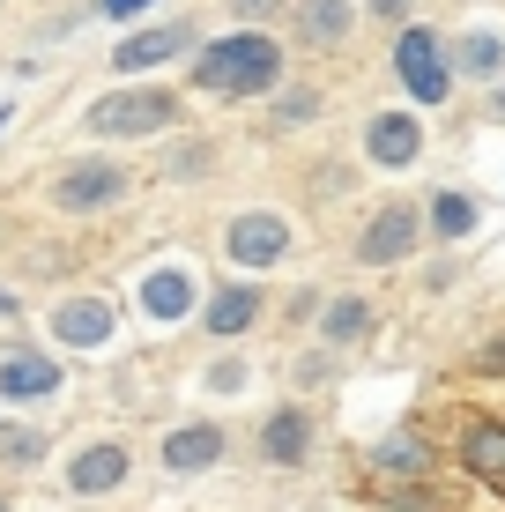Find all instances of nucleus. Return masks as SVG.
<instances>
[{
    "instance_id": "1",
    "label": "nucleus",
    "mask_w": 505,
    "mask_h": 512,
    "mask_svg": "<svg viewBox=\"0 0 505 512\" xmlns=\"http://www.w3.org/2000/svg\"><path fill=\"white\" fill-rule=\"evenodd\" d=\"M283 75V45L260 38V30H238V38H216L194 60V82L208 97H260L268 82Z\"/></svg>"
},
{
    "instance_id": "2",
    "label": "nucleus",
    "mask_w": 505,
    "mask_h": 512,
    "mask_svg": "<svg viewBox=\"0 0 505 512\" xmlns=\"http://www.w3.org/2000/svg\"><path fill=\"white\" fill-rule=\"evenodd\" d=\"M179 119L171 90H112L90 104V134H112V141H142V134H164Z\"/></svg>"
},
{
    "instance_id": "3",
    "label": "nucleus",
    "mask_w": 505,
    "mask_h": 512,
    "mask_svg": "<svg viewBox=\"0 0 505 512\" xmlns=\"http://www.w3.org/2000/svg\"><path fill=\"white\" fill-rule=\"evenodd\" d=\"M416 238H424V216H416L409 201H387V208H372V223L357 231V260L364 268H402L416 253Z\"/></svg>"
},
{
    "instance_id": "4",
    "label": "nucleus",
    "mask_w": 505,
    "mask_h": 512,
    "mask_svg": "<svg viewBox=\"0 0 505 512\" xmlns=\"http://www.w3.org/2000/svg\"><path fill=\"white\" fill-rule=\"evenodd\" d=\"M119 193H127V171H119V164H67L60 179H52V208H67V216H97V208H112Z\"/></svg>"
},
{
    "instance_id": "5",
    "label": "nucleus",
    "mask_w": 505,
    "mask_h": 512,
    "mask_svg": "<svg viewBox=\"0 0 505 512\" xmlns=\"http://www.w3.org/2000/svg\"><path fill=\"white\" fill-rule=\"evenodd\" d=\"M223 253H231L238 268H275V260H290V223L268 216V208H253V216H231V231H223Z\"/></svg>"
},
{
    "instance_id": "6",
    "label": "nucleus",
    "mask_w": 505,
    "mask_h": 512,
    "mask_svg": "<svg viewBox=\"0 0 505 512\" xmlns=\"http://www.w3.org/2000/svg\"><path fill=\"white\" fill-rule=\"evenodd\" d=\"M394 67H402V82H409L416 104H439L446 97V67H439L431 30H402V38H394Z\"/></svg>"
},
{
    "instance_id": "7",
    "label": "nucleus",
    "mask_w": 505,
    "mask_h": 512,
    "mask_svg": "<svg viewBox=\"0 0 505 512\" xmlns=\"http://www.w3.org/2000/svg\"><path fill=\"white\" fill-rule=\"evenodd\" d=\"M364 149H372L379 171H402V164H416V156H424V127H416L409 112H379L372 134H364Z\"/></svg>"
},
{
    "instance_id": "8",
    "label": "nucleus",
    "mask_w": 505,
    "mask_h": 512,
    "mask_svg": "<svg viewBox=\"0 0 505 512\" xmlns=\"http://www.w3.org/2000/svg\"><path fill=\"white\" fill-rule=\"evenodd\" d=\"M461 468L476 475V483L505 490V423H491V416H468V431H461Z\"/></svg>"
},
{
    "instance_id": "9",
    "label": "nucleus",
    "mask_w": 505,
    "mask_h": 512,
    "mask_svg": "<svg viewBox=\"0 0 505 512\" xmlns=\"http://www.w3.org/2000/svg\"><path fill=\"white\" fill-rule=\"evenodd\" d=\"M52 334H60L67 349H104L112 342V305H104V297H67V305L52 312Z\"/></svg>"
},
{
    "instance_id": "10",
    "label": "nucleus",
    "mask_w": 505,
    "mask_h": 512,
    "mask_svg": "<svg viewBox=\"0 0 505 512\" xmlns=\"http://www.w3.org/2000/svg\"><path fill=\"white\" fill-rule=\"evenodd\" d=\"M67 483H75V498H104V490H119L127 483V446H82L75 453V468H67Z\"/></svg>"
},
{
    "instance_id": "11",
    "label": "nucleus",
    "mask_w": 505,
    "mask_h": 512,
    "mask_svg": "<svg viewBox=\"0 0 505 512\" xmlns=\"http://www.w3.org/2000/svg\"><path fill=\"white\" fill-rule=\"evenodd\" d=\"M260 453H268L275 468H298L305 453H312V416H305V409H290V401H283V409H275L268 423H260Z\"/></svg>"
},
{
    "instance_id": "12",
    "label": "nucleus",
    "mask_w": 505,
    "mask_h": 512,
    "mask_svg": "<svg viewBox=\"0 0 505 512\" xmlns=\"http://www.w3.org/2000/svg\"><path fill=\"white\" fill-rule=\"evenodd\" d=\"M216 461H223V431L216 423H179V431L164 438V468H179V475H201Z\"/></svg>"
},
{
    "instance_id": "13",
    "label": "nucleus",
    "mask_w": 505,
    "mask_h": 512,
    "mask_svg": "<svg viewBox=\"0 0 505 512\" xmlns=\"http://www.w3.org/2000/svg\"><path fill=\"white\" fill-rule=\"evenodd\" d=\"M194 45V30L186 23H156V30H142V38H127L112 52V67L119 75H142V67H156V60H171V52H186Z\"/></svg>"
},
{
    "instance_id": "14",
    "label": "nucleus",
    "mask_w": 505,
    "mask_h": 512,
    "mask_svg": "<svg viewBox=\"0 0 505 512\" xmlns=\"http://www.w3.org/2000/svg\"><path fill=\"white\" fill-rule=\"evenodd\" d=\"M253 320H260V290H253V282H231V290H216V297H208V312H201V327L223 334V342H231V334H246Z\"/></svg>"
},
{
    "instance_id": "15",
    "label": "nucleus",
    "mask_w": 505,
    "mask_h": 512,
    "mask_svg": "<svg viewBox=\"0 0 505 512\" xmlns=\"http://www.w3.org/2000/svg\"><path fill=\"white\" fill-rule=\"evenodd\" d=\"M142 312H149V320H186V312H194V282H186V268H156L142 282Z\"/></svg>"
},
{
    "instance_id": "16",
    "label": "nucleus",
    "mask_w": 505,
    "mask_h": 512,
    "mask_svg": "<svg viewBox=\"0 0 505 512\" xmlns=\"http://www.w3.org/2000/svg\"><path fill=\"white\" fill-rule=\"evenodd\" d=\"M52 386H60V364L52 357H8L0 364V394L8 401H45Z\"/></svg>"
},
{
    "instance_id": "17",
    "label": "nucleus",
    "mask_w": 505,
    "mask_h": 512,
    "mask_svg": "<svg viewBox=\"0 0 505 512\" xmlns=\"http://www.w3.org/2000/svg\"><path fill=\"white\" fill-rule=\"evenodd\" d=\"M298 38L320 45V52H335L342 38H350V0H305V8H298Z\"/></svg>"
},
{
    "instance_id": "18",
    "label": "nucleus",
    "mask_w": 505,
    "mask_h": 512,
    "mask_svg": "<svg viewBox=\"0 0 505 512\" xmlns=\"http://www.w3.org/2000/svg\"><path fill=\"white\" fill-rule=\"evenodd\" d=\"M320 334L335 349L364 342V334H372V297H327V305H320Z\"/></svg>"
},
{
    "instance_id": "19",
    "label": "nucleus",
    "mask_w": 505,
    "mask_h": 512,
    "mask_svg": "<svg viewBox=\"0 0 505 512\" xmlns=\"http://www.w3.org/2000/svg\"><path fill=\"white\" fill-rule=\"evenodd\" d=\"M431 201H439V208H431V231H439V238H468V231H476L468 193H431Z\"/></svg>"
},
{
    "instance_id": "20",
    "label": "nucleus",
    "mask_w": 505,
    "mask_h": 512,
    "mask_svg": "<svg viewBox=\"0 0 505 512\" xmlns=\"http://www.w3.org/2000/svg\"><path fill=\"white\" fill-rule=\"evenodd\" d=\"M372 461L387 468V475H402V468H409V475H424V468H431V446H424V438H387Z\"/></svg>"
},
{
    "instance_id": "21",
    "label": "nucleus",
    "mask_w": 505,
    "mask_h": 512,
    "mask_svg": "<svg viewBox=\"0 0 505 512\" xmlns=\"http://www.w3.org/2000/svg\"><path fill=\"white\" fill-rule=\"evenodd\" d=\"M461 67H468V75H498V67H505V45H498V38H461Z\"/></svg>"
},
{
    "instance_id": "22",
    "label": "nucleus",
    "mask_w": 505,
    "mask_h": 512,
    "mask_svg": "<svg viewBox=\"0 0 505 512\" xmlns=\"http://www.w3.org/2000/svg\"><path fill=\"white\" fill-rule=\"evenodd\" d=\"M387 505H394V512H446V505H439V490H431V483H409V490H387Z\"/></svg>"
},
{
    "instance_id": "23",
    "label": "nucleus",
    "mask_w": 505,
    "mask_h": 512,
    "mask_svg": "<svg viewBox=\"0 0 505 512\" xmlns=\"http://www.w3.org/2000/svg\"><path fill=\"white\" fill-rule=\"evenodd\" d=\"M208 386H216V394H246V386H253V372H246L238 357H223V364H208Z\"/></svg>"
},
{
    "instance_id": "24",
    "label": "nucleus",
    "mask_w": 505,
    "mask_h": 512,
    "mask_svg": "<svg viewBox=\"0 0 505 512\" xmlns=\"http://www.w3.org/2000/svg\"><path fill=\"white\" fill-rule=\"evenodd\" d=\"M8 453H15V461H38L45 438H38V431H15V438H8Z\"/></svg>"
},
{
    "instance_id": "25",
    "label": "nucleus",
    "mask_w": 505,
    "mask_h": 512,
    "mask_svg": "<svg viewBox=\"0 0 505 512\" xmlns=\"http://www.w3.org/2000/svg\"><path fill=\"white\" fill-rule=\"evenodd\" d=\"M476 364H483V372H505V342H491V349H483Z\"/></svg>"
},
{
    "instance_id": "26",
    "label": "nucleus",
    "mask_w": 505,
    "mask_h": 512,
    "mask_svg": "<svg viewBox=\"0 0 505 512\" xmlns=\"http://www.w3.org/2000/svg\"><path fill=\"white\" fill-rule=\"evenodd\" d=\"M134 8H149V0H104V15H134Z\"/></svg>"
},
{
    "instance_id": "27",
    "label": "nucleus",
    "mask_w": 505,
    "mask_h": 512,
    "mask_svg": "<svg viewBox=\"0 0 505 512\" xmlns=\"http://www.w3.org/2000/svg\"><path fill=\"white\" fill-rule=\"evenodd\" d=\"M231 8H246V15H253V8H268V0H231Z\"/></svg>"
},
{
    "instance_id": "28",
    "label": "nucleus",
    "mask_w": 505,
    "mask_h": 512,
    "mask_svg": "<svg viewBox=\"0 0 505 512\" xmlns=\"http://www.w3.org/2000/svg\"><path fill=\"white\" fill-rule=\"evenodd\" d=\"M372 8H387V15H394V8H402V0H372Z\"/></svg>"
},
{
    "instance_id": "29",
    "label": "nucleus",
    "mask_w": 505,
    "mask_h": 512,
    "mask_svg": "<svg viewBox=\"0 0 505 512\" xmlns=\"http://www.w3.org/2000/svg\"><path fill=\"white\" fill-rule=\"evenodd\" d=\"M0 312H15V305H8V297H0Z\"/></svg>"
},
{
    "instance_id": "30",
    "label": "nucleus",
    "mask_w": 505,
    "mask_h": 512,
    "mask_svg": "<svg viewBox=\"0 0 505 512\" xmlns=\"http://www.w3.org/2000/svg\"><path fill=\"white\" fill-rule=\"evenodd\" d=\"M498 112H505V90H498Z\"/></svg>"
},
{
    "instance_id": "31",
    "label": "nucleus",
    "mask_w": 505,
    "mask_h": 512,
    "mask_svg": "<svg viewBox=\"0 0 505 512\" xmlns=\"http://www.w3.org/2000/svg\"><path fill=\"white\" fill-rule=\"evenodd\" d=\"M0 512H8V498H0Z\"/></svg>"
}]
</instances>
